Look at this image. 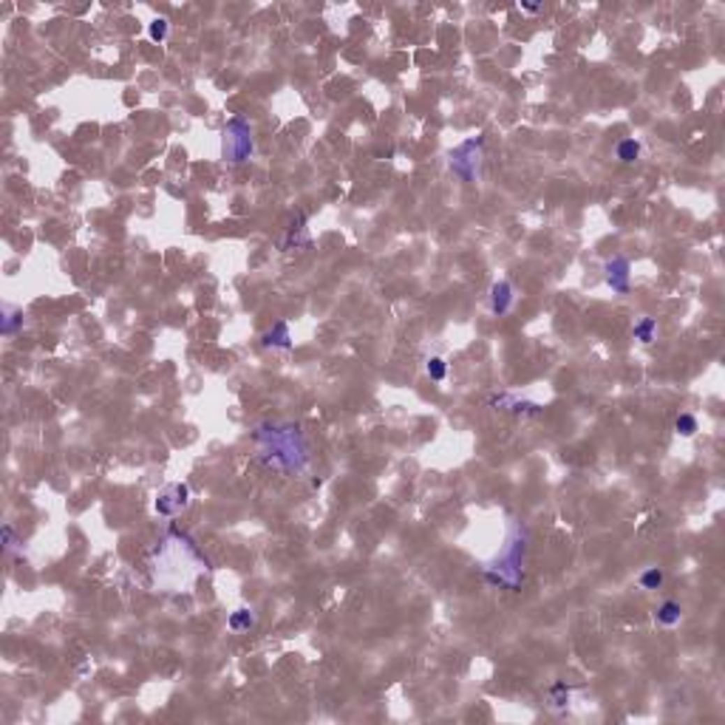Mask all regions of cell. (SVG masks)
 <instances>
[{
	"instance_id": "obj_1",
	"label": "cell",
	"mask_w": 725,
	"mask_h": 725,
	"mask_svg": "<svg viewBox=\"0 0 725 725\" xmlns=\"http://www.w3.org/2000/svg\"><path fill=\"white\" fill-rule=\"evenodd\" d=\"M255 456L270 471L284 476H298L309 468V442L295 423H261L252 431Z\"/></svg>"
},
{
	"instance_id": "obj_2",
	"label": "cell",
	"mask_w": 725,
	"mask_h": 725,
	"mask_svg": "<svg viewBox=\"0 0 725 725\" xmlns=\"http://www.w3.org/2000/svg\"><path fill=\"white\" fill-rule=\"evenodd\" d=\"M527 541H530V533L525 525H513L510 527V536L504 541V547L499 550V555L482 569V576L490 587H499V589H522L525 584V558H527Z\"/></svg>"
},
{
	"instance_id": "obj_3",
	"label": "cell",
	"mask_w": 725,
	"mask_h": 725,
	"mask_svg": "<svg viewBox=\"0 0 725 725\" xmlns=\"http://www.w3.org/2000/svg\"><path fill=\"white\" fill-rule=\"evenodd\" d=\"M482 153H485V136H471L459 142L451 153H448V168L453 176H459L464 184H474L479 182V173H482Z\"/></svg>"
},
{
	"instance_id": "obj_4",
	"label": "cell",
	"mask_w": 725,
	"mask_h": 725,
	"mask_svg": "<svg viewBox=\"0 0 725 725\" xmlns=\"http://www.w3.org/2000/svg\"><path fill=\"white\" fill-rule=\"evenodd\" d=\"M252 128H249V119L235 114L227 125H224V133H221V153L230 165H244L249 162L252 156Z\"/></svg>"
},
{
	"instance_id": "obj_5",
	"label": "cell",
	"mask_w": 725,
	"mask_h": 725,
	"mask_svg": "<svg viewBox=\"0 0 725 725\" xmlns=\"http://www.w3.org/2000/svg\"><path fill=\"white\" fill-rule=\"evenodd\" d=\"M193 501V493H190V485L187 482H170L168 488H162L153 499V510H156L162 519H176L182 515Z\"/></svg>"
},
{
	"instance_id": "obj_6",
	"label": "cell",
	"mask_w": 725,
	"mask_h": 725,
	"mask_svg": "<svg viewBox=\"0 0 725 725\" xmlns=\"http://www.w3.org/2000/svg\"><path fill=\"white\" fill-rule=\"evenodd\" d=\"M488 405L496 408V411L519 413V417H539V413L544 411L541 402L527 400V397H515V394H507V391H501V394H490V397H488Z\"/></svg>"
},
{
	"instance_id": "obj_7",
	"label": "cell",
	"mask_w": 725,
	"mask_h": 725,
	"mask_svg": "<svg viewBox=\"0 0 725 725\" xmlns=\"http://www.w3.org/2000/svg\"><path fill=\"white\" fill-rule=\"evenodd\" d=\"M629 272H632V264H629V258H624V255H615V258H609V261L603 264V281L617 295L629 292Z\"/></svg>"
},
{
	"instance_id": "obj_8",
	"label": "cell",
	"mask_w": 725,
	"mask_h": 725,
	"mask_svg": "<svg viewBox=\"0 0 725 725\" xmlns=\"http://www.w3.org/2000/svg\"><path fill=\"white\" fill-rule=\"evenodd\" d=\"M488 303H490V312H493L496 318L510 315V309H513V303H515V289H513V284H510V281H496V284L490 286Z\"/></svg>"
},
{
	"instance_id": "obj_9",
	"label": "cell",
	"mask_w": 725,
	"mask_h": 725,
	"mask_svg": "<svg viewBox=\"0 0 725 725\" xmlns=\"http://www.w3.org/2000/svg\"><path fill=\"white\" fill-rule=\"evenodd\" d=\"M261 346H264V349H275V351H292V349H295V340H292L289 323H286V321H275V323L261 335Z\"/></svg>"
},
{
	"instance_id": "obj_10",
	"label": "cell",
	"mask_w": 725,
	"mask_h": 725,
	"mask_svg": "<svg viewBox=\"0 0 725 725\" xmlns=\"http://www.w3.org/2000/svg\"><path fill=\"white\" fill-rule=\"evenodd\" d=\"M680 620H683V606H680L678 601H663V603L654 609V624H657V627L671 629V627H678Z\"/></svg>"
},
{
	"instance_id": "obj_11",
	"label": "cell",
	"mask_w": 725,
	"mask_h": 725,
	"mask_svg": "<svg viewBox=\"0 0 725 725\" xmlns=\"http://www.w3.org/2000/svg\"><path fill=\"white\" fill-rule=\"evenodd\" d=\"M640 153H643V142L635 139V136L620 139V142L615 145V159H617L620 165H635V162L640 159Z\"/></svg>"
},
{
	"instance_id": "obj_12",
	"label": "cell",
	"mask_w": 725,
	"mask_h": 725,
	"mask_svg": "<svg viewBox=\"0 0 725 725\" xmlns=\"http://www.w3.org/2000/svg\"><path fill=\"white\" fill-rule=\"evenodd\" d=\"M573 691H576V686H569V683H564V680L552 683L550 691H547L550 708H552V711H564V708L569 705V694H573Z\"/></svg>"
},
{
	"instance_id": "obj_13",
	"label": "cell",
	"mask_w": 725,
	"mask_h": 725,
	"mask_svg": "<svg viewBox=\"0 0 725 725\" xmlns=\"http://www.w3.org/2000/svg\"><path fill=\"white\" fill-rule=\"evenodd\" d=\"M23 329V312L15 306H3V318H0V332L3 337H15Z\"/></svg>"
},
{
	"instance_id": "obj_14",
	"label": "cell",
	"mask_w": 725,
	"mask_h": 725,
	"mask_svg": "<svg viewBox=\"0 0 725 725\" xmlns=\"http://www.w3.org/2000/svg\"><path fill=\"white\" fill-rule=\"evenodd\" d=\"M227 627H230L233 632H249V629L255 627V612H252L249 606H238V609L227 617Z\"/></svg>"
},
{
	"instance_id": "obj_15",
	"label": "cell",
	"mask_w": 725,
	"mask_h": 725,
	"mask_svg": "<svg viewBox=\"0 0 725 725\" xmlns=\"http://www.w3.org/2000/svg\"><path fill=\"white\" fill-rule=\"evenodd\" d=\"M632 337H635L638 343H643V346L654 343V337H657V321H654V318H640V321L632 326Z\"/></svg>"
},
{
	"instance_id": "obj_16",
	"label": "cell",
	"mask_w": 725,
	"mask_h": 725,
	"mask_svg": "<svg viewBox=\"0 0 725 725\" xmlns=\"http://www.w3.org/2000/svg\"><path fill=\"white\" fill-rule=\"evenodd\" d=\"M306 213H298V224H292L289 227V235H286V247H312V241H309V235H306Z\"/></svg>"
},
{
	"instance_id": "obj_17",
	"label": "cell",
	"mask_w": 725,
	"mask_h": 725,
	"mask_svg": "<svg viewBox=\"0 0 725 725\" xmlns=\"http://www.w3.org/2000/svg\"><path fill=\"white\" fill-rule=\"evenodd\" d=\"M663 581H666V573L660 566H649V569H643V573L638 576V587L640 589H646V592H652V589H660L663 587Z\"/></svg>"
},
{
	"instance_id": "obj_18",
	"label": "cell",
	"mask_w": 725,
	"mask_h": 725,
	"mask_svg": "<svg viewBox=\"0 0 725 725\" xmlns=\"http://www.w3.org/2000/svg\"><path fill=\"white\" fill-rule=\"evenodd\" d=\"M700 431V423H697V417L694 413H678V420H675V434L678 437H683V439H691L694 434Z\"/></svg>"
},
{
	"instance_id": "obj_19",
	"label": "cell",
	"mask_w": 725,
	"mask_h": 725,
	"mask_svg": "<svg viewBox=\"0 0 725 725\" xmlns=\"http://www.w3.org/2000/svg\"><path fill=\"white\" fill-rule=\"evenodd\" d=\"M425 374L434 380V383H445V377H448V362L442 360V357H428L425 360Z\"/></svg>"
},
{
	"instance_id": "obj_20",
	"label": "cell",
	"mask_w": 725,
	"mask_h": 725,
	"mask_svg": "<svg viewBox=\"0 0 725 725\" xmlns=\"http://www.w3.org/2000/svg\"><path fill=\"white\" fill-rule=\"evenodd\" d=\"M168 34H170V23H168L165 17H156V20L147 23V37H150L153 43H165Z\"/></svg>"
},
{
	"instance_id": "obj_21",
	"label": "cell",
	"mask_w": 725,
	"mask_h": 725,
	"mask_svg": "<svg viewBox=\"0 0 725 725\" xmlns=\"http://www.w3.org/2000/svg\"><path fill=\"white\" fill-rule=\"evenodd\" d=\"M0 533H3V555H12V552H15V547L20 544V541H17V533H15V525H12V522H6V525H3V530H0Z\"/></svg>"
},
{
	"instance_id": "obj_22",
	"label": "cell",
	"mask_w": 725,
	"mask_h": 725,
	"mask_svg": "<svg viewBox=\"0 0 725 725\" xmlns=\"http://www.w3.org/2000/svg\"><path fill=\"white\" fill-rule=\"evenodd\" d=\"M522 12H527V15H539V12H541V3H522Z\"/></svg>"
}]
</instances>
